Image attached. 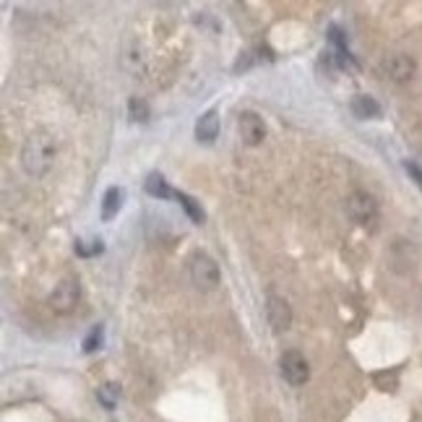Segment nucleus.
<instances>
[{
	"label": "nucleus",
	"instance_id": "nucleus-13",
	"mask_svg": "<svg viewBox=\"0 0 422 422\" xmlns=\"http://www.w3.org/2000/svg\"><path fill=\"white\" fill-rule=\"evenodd\" d=\"M120 399V386L118 383H102L97 389V401L105 410H115V404Z\"/></svg>",
	"mask_w": 422,
	"mask_h": 422
},
{
	"label": "nucleus",
	"instance_id": "nucleus-12",
	"mask_svg": "<svg viewBox=\"0 0 422 422\" xmlns=\"http://www.w3.org/2000/svg\"><path fill=\"white\" fill-rule=\"evenodd\" d=\"M146 193L154 195V198H170V195H175V191L167 185V180H164L162 175H149L146 177Z\"/></svg>",
	"mask_w": 422,
	"mask_h": 422
},
{
	"label": "nucleus",
	"instance_id": "nucleus-2",
	"mask_svg": "<svg viewBox=\"0 0 422 422\" xmlns=\"http://www.w3.org/2000/svg\"><path fill=\"white\" fill-rule=\"evenodd\" d=\"M191 281H193L195 290H201V292H211V290H217L219 284V266L214 263V258H209L206 253H193L191 256Z\"/></svg>",
	"mask_w": 422,
	"mask_h": 422
},
{
	"label": "nucleus",
	"instance_id": "nucleus-8",
	"mask_svg": "<svg viewBox=\"0 0 422 422\" xmlns=\"http://www.w3.org/2000/svg\"><path fill=\"white\" fill-rule=\"evenodd\" d=\"M266 315H269V326L274 331H287L292 326V310H290V305H287L284 297L271 294L269 300H266Z\"/></svg>",
	"mask_w": 422,
	"mask_h": 422
},
{
	"label": "nucleus",
	"instance_id": "nucleus-17",
	"mask_svg": "<svg viewBox=\"0 0 422 422\" xmlns=\"http://www.w3.org/2000/svg\"><path fill=\"white\" fill-rule=\"evenodd\" d=\"M99 344H102V328H94L84 342V352H94V349H99Z\"/></svg>",
	"mask_w": 422,
	"mask_h": 422
},
{
	"label": "nucleus",
	"instance_id": "nucleus-9",
	"mask_svg": "<svg viewBox=\"0 0 422 422\" xmlns=\"http://www.w3.org/2000/svg\"><path fill=\"white\" fill-rule=\"evenodd\" d=\"M217 136H219V115L217 109H209L195 123V139L204 141V143H211Z\"/></svg>",
	"mask_w": 422,
	"mask_h": 422
},
{
	"label": "nucleus",
	"instance_id": "nucleus-4",
	"mask_svg": "<svg viewBox=\"0 0 422 422\" xmlns=\"http://www.w3.org/2000/svg\"><path fill=\"white\" fill-rule=\"evenodd\" d=\"M279 370L290 386H303L305 380L310 378V365H308V360H305L297 349H287V352L281 355Z\"/></svg>",
	"mask_w": 422,
	"mask_h": 422
},
{
	"label": "nucleus",
	"instance_id": "nucleus-5",
	"mask_svg": "<svg viewBox=\"0 0 422 422\" xmlns=\"http://www.w3.org/2000/svg\"><path fill=\"white\" fill-rule=\"evenodd\" d=\"M346 214L352 222L358 225H370L373 219L378 217V204L370 193H362V191H355V193L346 198Z\"/></svg>",
	"mask_w": 422,
	"mask_h": 422
},
{
	"label": "nucleus",
	"instance_id": "nucleus-14",
	"mask_svg": "<svg viewBox=\"0 0 422 422\" xmlns=\"http://www.w3.org/2000/svg\"><path fill=\"white\" fill-rule=\"evenodd\" d=\"M175 198L180 201V206H183L185 211H188V217L193 219L195 225H201V222H204V209H201V206L195 204V201H193V198H191V195H185V193H175Z\"/></svg>",
	"mask_w": 422,
	"mask_h": 422
},
{
	"label": "nucleus",
	"instance_id": "nucleus-11",
	"mask_svg": "<svg viewBox=\"0 0 422 422\" xmlns=\"http://www.w3.org/2000/svg\"><path fill=\"white\" fill-rule=\"evenodd\" d=\"M120 206H123V191L118 185H112V188H107L105 198H102V219L109 222L112 217H118Z\"/></svg>",
	"mask_w": 422,
	"mask_h": 422
},
{
	"label": "nucleus",
	"instance_id": "nucleus-7",
	"mask_svg": "<svg viewBox=\"0 0 422 422\" xmlns=\"http://www.w3.org/2000/svg\"><path fill=\"white\" fill-rule=\"evenodd\" d=\"M380 71L391 78V81H410L414 76V60H412L410 55H389L383 63H380Z\"/></svg>",
	"mask_w": 422,
	"mask_h": 422
},
{
	"label": "nucleus",
	"instance_id": "nucleus-10",
	"mask_svg": "<svg viewBox=\"0 0 422 422\" xmlns=\"http://www.w3.org/2000/svg\"><path fill=\"white\" fill-rule=\"evenodd\" d=\"M352 112L362 120H370V118H380V112H383V109H380V105L373 97L360 94V97H355V102H352Z\"/></svg>",
	"mask_w": 422,
	"mask_h": 422
},
{
	"label": "nucleus",
	"instance_id": "nucleus-1",
	"mask_svg": "<svg viewBox=\"0 0 422 422\" xmlns=\"http://www.w3.org/2000/svg\"><path fill=\"white\" fill-rule=\"evenodd\" d=\"M55 154H58V141H55L53 133L34 130L21 146L24 170L32 175V177H42V175L50 173V167H53L55 162Z\"/></svg>",
	"mask_w": 422,
	"mask_h": 422
},
{
	"label": "nucleus",
	"instance_id": "nucleus-3",
	"mask_svg": "<svg viewBox=\"0 0 422 422\" xmlns=\"http://www.w3.org/2000/svg\"><path fill=\"white\" fill-rule=\"evenodd\" d=\"M78 300H81V284H78L76 276H68V279H63L58 287L53 290V294H50V308H53L55 313H71V310H76Z\"/></svg>",
	"mask_w": 422,
	"mask_h": 422
},
{
	"label": "nucleus",
	"instance_id": "nucleus-15",
	"mask_svg": "<svg viewBox=\"0 0 422 422\" xmlns=\"http://www.w3.org/2000/svg\"><path fill=\"white\" fill-rule=\"evenodd\" d=\"M373 383H376L380 391H396V386H399V373H396V370L376 373V376H373Z\"/></svg>",
	"mask_w": 422,
	"mask_h": 422
},
{
	"label": "nucleus",
	"instance_id": "nucleus-18",
	"mask_svg": "<svg viewBox=\"0 0 422 422\" xmlns=\"http://www.w3.org/2000/svg\"><path fill=\"white\" fill-rule=\"evenodd\" d=\"M404 167H407V173H410L412 177H414V180H417V183L422 185V167H420V164H414V162H407V164H404Z\"/></svg>",
	"mask_w": 422,
	"mask_h": 422
},
{
	"label": "nucleus",
	"instance_id": "nucleus-6",
	"mask_svg": "<svg viewBox=\"0 0 422 422\" xmlns=\"http://www.w3.org/2000/svg\"><path fill=\"white\" fill-rule=\"evenodd\" d=\"M238 130H240V139L245 141L248 146H258V143H263V139H266V123H263V118L256 115V112H243L238 118Z\"/></svg>",
	"mask_w": 422,
	"mask_h": 422
},
{
	"label": "nucleus",
	"instance_id": "nucleus-16",
	"mask_svg": "<svg viewBox=\"0 0 422 422\" xmlns=\"http://www.w3.org/2000/svg\"><path fill=\"white\" fill-rule=\"evenodd\" d=\"M128 115H130V120H136V123H143V120H149V105H146L143 99L133 97L128 102Z\"/></svg>",
	"mask_w": 422,
	"mask_h": 422
}]
</instances>
